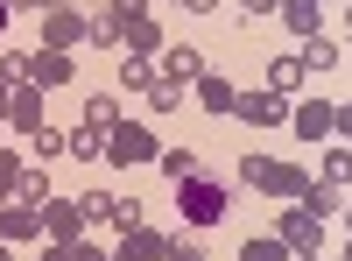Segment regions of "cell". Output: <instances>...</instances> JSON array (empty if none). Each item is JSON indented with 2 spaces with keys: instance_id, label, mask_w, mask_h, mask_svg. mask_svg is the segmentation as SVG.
I'll use <instances>...</instances> for the list:
<instances>
[{
  "instance_id": "7c38bea8",
  "label": "cell",
  "mask_w": 352,
  "mask_h": 261,
  "mask_svg": "<svg viewBox=\"0 0 352 261\" xmlns=\"http://www.w3.org/2000/svg\"><path fill=\"white\" fill-rule=\"evenodd\" d=\"M289 106H296V99H275L268 85H261V92H240V99H232V113H240L247 127H275V121H282Z\"/></svg>"
},
{
  "instance_id": "7dc6e473",
  "label": "cell",
  "mask_w": 352,
  "mask_h": 261,
  "mask_svg": "<svg viewBox=\"0 0 352 261\" xmlns=\"http://www.w3.org/2000/svg\"><path fill=\"white\" fill-rule=\"evenodd\" d=\"M0 261H14V254H8V247H0Z\"/></svg>"
},
{
  "instance_id": "1f68e13d",
  "label": "cell",
  "mask_w": 352,
  "mask_h": 261,
  "mask_svg": "<svg viewBox=\"0 0 352 261\" xmlns=\"http://www.w3.org/2000/svg\"><path fill=\"white\" fill-rule=\"evenodd\" d=\"M85 205V226H106V212H113V191H92V198H78Z\"/></svg>"
},
{
  "instance_id": "7402d4cb",
  "label": "cell",
  "mask_w": 352,
  "mask_h": 261,
  "mask_svg": "<svg viewBox=\"0 0 352 261\" xmlns=\"http://www.w3.org/2000/svg\"><path fill=\"white\" fill-rule=\"evenodd\" d=\"M120 121H127V113H120V99H113V92H92V99H85V127L106 134V127H120Z\"/></svg>"
},
{
  "instance_id": "c3c4849f",
  "label": "cell",
  "mask_w": 352,
  "mask_h": 261,
  "mask_svg": "<svg viewBox=\"0 0 352 261\" xmlns=\"http://www.w3.org/2000/svg\"><path fill=\"white\" fill-rule=\"evenodd\" d=\"M345 21H352V0H345Z\"/></svg>"
},
{
  "instance_id": "8d00e7d4",
  "label": "cell",
  "mask_w": 352,
  "mask_h": 261,
  "mask_svg": "<svg viewBox=\"0 0 352 261\" xmlns=\"http://www.w3.org/2000/svg\"><path fill=\"white\" fill-rule=\"evenodd\" d=\"M71 254L78 261H106V247H92V240H71Z\"/></svg>"
},
{
  "instance_id": "277c9868",
  "label": "cell",
  "mask_w": 352,
  "mask_h": 261,
  "mask_svg": "<svg viewBox=\"0 0 352 261\" xmlns=\"http://www.w3.org/2000/svg\"><path fill=\"white\" fill-rule=\"evenodd\" d=\"M289 127H296V141H331L338 134V99H296Z\"/></svg>"
},
{
  "instance_id": "d590c367",
  "label": "cell",
  "mask_w": 352,
  "mask_h": 261,
  "mask_svg": "<svg viewBox=\"0 0 352 261\" xmlns=\"http://www.w3.org/2000/svg\"><path fill=\"white\" fill-rule=\"evenodd\" d=\"M36 261H78V254H71L64 240H43V254H36Z\"/></svg>"
},
{
  "instance_id": "f546056e",
  "label": "cell",
  "mask_w": 352,
  "mask_h": 261,
  "mask_svg": "<svg viewBox=\"0 0 352 261\" xmlns=\"http://www.w3.org/2000/svg\"><path fill=\"white\" fill-rule=\"evenodd\" d=\"M21 169H28V163H21L14 149H0V205H14V184H21Z\"/></svg>"
},
{
  "instance_id": "44dd1931",
  "label": "cell",
  "mask_w": 352,
  "mask_h": 261,
  "mask_svg": "<svg viewBox=\"0 0 352 261\" xmlns=\"http://www.w3.org/2000/svg\"><path fill=\"white\" fill-rule=\"evenodd\" d=\"M317 177L338 184V191H352V149H345V141H324V163H317Z\"/></svg>"
},
{
  "instance_id": "60d3db41",
  "label": "cell",
  "mask_w": 352,
  "mask_h": 261,
  "mask_svg": "<svg viewBox=\"0 0 352 261\" xmlns=\"http://www.w3.org/2000/svg\"><path fill=\"white\" fill-rule=\"evenodd\" d=\"M8 8H14V14H43V0H8Z\"/></svg>"
},
{
  "instance_id": "7bdbcfd3",
  "label": "cell",
  "mask_w": 352,
  "mask_h": 261,
  "mask_svg": "<svg viewBox=\"0 0 352 261\" xmlns=\"http://www.w3.org/2000/svg\"><path fill=\"white\" fill-rule=\"evenodd\" d=\"M338 219H345V240H352V198H345V212H338Z\"/></svg>"
},
{
  "instance_id": "5bb4252c",
  "label": "cell",
  "mask_w": 352,
  "mask_h": 261,
  "mask_svg": "<svg viewBox=\"0 0 352 261\" xmlns=\"http://www.w3.org/2000/svg\"><path fill=\"white\" fill-rule=\"evenodd\" d=\"M240 184L282 205V163H275V156H240Z\"/></svg>"
},
{
  "instance_id": "e575fe53",
  "label": "cell",
  "mask_w": 352,
  "mask_h": 261,
  "mask_svg": "<svg viewBox=\"0 0 352 261\" xmlns=\"http://www.w3.org/2000/svg\"><path fill=\"white\" fill-rule=\"evenodd\" d=\"M106 14H113V21H120V28H127V21H141V14H148V0H113V8H106Z\"/></svg>"
},
{
  "instance_id": "ab89813d",
  "label": "cell",
  "mask_w": 352,
  "mask_h": 261,
  "mask_svg": "<svg viewBox=\"0 0 352 261\" xmlns=\"http://www.w3.org/2000/svg\"><path fill=\"white\" fill-rule=\"evenodd\" d=\"M176 8H190V14H219V0H176Z\"/></svg>"
},
{
  "instance_id": "7a4b0ae2",
  "label": "cell",
  "mask_w": 352,
  "mask_h": 261,
  "mask_svg": "<svg viewBox=\"0 0 352 261\" xmlns=\"http://www.w3.org/2000/svg\"><path fill=\"white\" fill-rule=\"evenodd\" d=\"M162 156V141L148 121H120V127H106V163L113 169H141V163H155Z\"/></svg>"
},
{
  "instance_id": "8992f818",
  "label": "cell",
  "mask_w": 352,
  "mask_h": 261,
  "mask_svg": "<svg viewBox=\"0 0 352 261\" xmlns=\"http://www.w3.org/2000/svg\"><path fill=\"white\" fill-rule=\"evenodd\" d=\"M43 212V240H85V205H78V198H50V205H36Z\"/></svg>"
},
{
  "instance_id": "d6986e66",
  "label": "cell",
  "mask_w": 352,
  "mask_h": 261,
  "mask_svg": "<svg viewBox=\"0 0 352 261\" xmlns=\"http://www.w3.org/2000/svg\"><path fill=\"white\" fill-rule=\"evenodd\" d=\"M296 205H303V212H317V219H338V212H345V191H338V184H324V177H310V191L296 198Z\"/></svg>"
},
{
  "instance_id": "4dcf8cb0",
  "label": "cell",
  "mask_w": 352,
  "mask_h": 261,
  "mask_svg": "<svg viewBox=\"0 0 352 261\" xmlns=\"http://www.w3.org/2000/svg\"><path fill=\"white\" fill-rule=\"evenodd\" d=\"M184 99H190V92H184V85H169V78H155V85H148V106H155V113H176Z\"/></svg>"
},
{
  "instance_id": "f907efd6",
  "label": "cell",
  "mask_w": 352,
  "mask_h": 261,
  "mask_svg": "<svg viewBox=\"0 0 352 261\" xmlns=\"http://www.w3.org/2000/svg\"><path fill=\"white\" fill-rule=\"evenodd\" d=\"M345 149H352V141H345Z\"/></svg>"
},
{
  "instance_id": "d4e9b609",
  "label": "cell",
  "mask_w": 352,
  "mask_h": 261,
  "mask_svg": "<svg viewBox=\"0 0 352 261\" xmlns=\"http://www.w3.org/2000/svg\"><path fill=\"white\" fill-rule=\"evenodd\" d=\"M155 169H162L169 184H184V177H197V156H190V149H162V156H155Z\"/></svg>"
},
{
  "instance_id": "74e56055",
  "label": "cell",
  "mask_w": 352,
  "mask_h": 261,
  "mask_svg": "<svg viewBox=\"0 0 352 261\" xmlns=\"http://www.w3.org/2000/svg\"><path fill=\"white\" fill-rule=\"evenodd\" d=\"M331 141H352V99L338 106V134H331Z\"/></svg>"
},
{
  "instance_id": "bcb514c9",
  "label": "cell",
  "mask_w": 352,
  "mask_h": 261,
  "mask_svg": "<svg viewBox=\"0 0 352 261\" xmlns=\"http://www.w3.org/2000/svg\"><path fill=\"white\" fill-rule=\"evenodd\" d=\"M296 261H324V254H296Z\"/></svg>"
},
{
  "instance_id": "4fadbf2b",
  "label": "cell",
  "mask_w": 352,
  "mask_h": 261,
  "mask_svg": "<svg viewBox=\"0 0 352 261\" xmlns=\"http://www.w3.org/2000/svg\"><path fill=\"white\" fill-rule=\"evenodd\" d=\"M261 85H268L275 99H303V85H310V78H303V64H296V56L282 50V56H268V71H261Z\"/></svg>"
},
{
  "instance_id": "2e32d148",
  "label": "cell",
  "mask_w": 352,
  "mask_h": 261,
  "mask_svg": "<svg viewBox=\"0 0 352 261\" xmlns=\"http://www.w3.org/2000/svg\"><path fill=\"white\" fill-rule=\"evenodd\" d=\"M120 43H127V56H148V64H155V56L169 50L162 21H148V14H141V21H127V28H120Z\"/></svg>"
},
{
  "instance_id": "836d02e7",
  "label": "cell",
  "mask_w": 352,
  "mask_h": 261,
  "mask_svg": "<svg viewBox=\"0 0 352 261\" xmlns=\"http://www.w3.org/2000/svg\"><path fill=\"white\" fill-rule=\"evenodd\" d=\"M36 156H43V163L64 156V127H43V134H36Z\"/></svg>"
},
{
  "instance_id": "9c48e42d",
  "label": "cell",
  "mask_w": 352,
  "mask_h": 261,
  "mask_svg": "<svg viewBox=\"0 0 352 261\" xmlns=\"http://www.w3.org/2000/svg\"><path fill=\"white\" fill-rule=\"evenodd\" d=\"M78 71H71V50H36L28 56V85H36V92H64Z\"/></svg>"
},
{
  "instance_id": "f35d334b",
  "label": "cell",
  "mask_w": 352,
  "mask_h": 261,
  "mask_svg": "<svg viewBox=\"0 0 352 261\" xmlns=\"http://www.w3.org/2000/svg\"><path fill=\"white\" fill-rule=\"evenodd\" d=\"M282 0H240V14H275Z\"/></svg>"
},
{
  "instance_id": "ba28073f",
  "label": "cell",
  "mask_w": 352,
  "mask_h": 261,
  "mask_svg": "<svg viewBox=\"0 0 352 261\" xmlns=\"http://www.w3.org/2000/svg\"><path fill=\"white\" fill-rule=\"evenodd\" d=\"M155 78H169V85H184V92H190V85L204 78V50H190V43H169V50L155 56Z\"/></svg>"
},
{
  "instance_id": "83f0119b",
  "label": "cell",
  "mask_w": 352,
  "mask_h": 261,
  "mask_svg": "<svg viewBox=\"0 0 352 261\" xmlns=\"http://www.w3.org/2000/svg\"><path fill=\"white\" fill-rule=\"evenodd\" d=\"M106 226H120V233H134V226H148V212H141V198H113Z\"/></svg>"
},
{
  "instance_id": "6da1fadb",
  "label": "cell",
  "mask_w": 352,
  "mask_h": 261,
  "mask_svg": "<svg viewBox=\"0 0 352 261\" xmlns=\"http://www.w3.org/2000/svg\"><path fill=\"white\" fill-rule=\"evenodd\" d=\"M176 205H184V226L212 233V226L226 219V205H232V191H226V184H212V177H184V184H176Z\"/></svg>"
},
{
  "instance_id": "681fc988",
  "label": "cell",
  "mask_w": 352,
  "mask_h": 261,
  "mask_svg": "<svg viewBox=\"0 0 352 261\" xmlns=\"http://www.w3.org/2000/svg\"><path fill=\"white\" fill-rule=\"evenodd\" d=\"M317 8H324V0H317Z\"/></svg>"
},
{
  "instance_id": "ac0fdd59",
  "label": "cell",
  "mask_w": 352,
  "mask_h": 261,
  "mask_svg": "<svg viewBox=\"0 0 352 261\" xmlns=\"http://www.w3.org/2000/svg\"><path fill=\"white\" fill-rule=\"evenodd\" d=\"M282 28H289V36H296V43H310V36H324V21H317V0H282Z\"/></svg>"
},
{
  "instance_id": "ffe728a7",
  "label": "cell",
  "mask_w": 352,
  "mask_h": 261,
  "mask_svg": "<svg viewBox=\"0 0 352 261\" xmlns=\"http://www.w3.org/2000/svg\"><path fill=\"white\" fill-rule=\"evenodd\" d=\"M64 156H71V163H106V134H99V127H85V121H78V127L64 134Z\"/></svg>"
},
{
  "instance_id": "4316f807",
  "label": "cell",
  "mask_w": 352,
  "mask_h": 261,
  "mask_svg": "<svg viewBox=\"0 0 352 261\" xmlns=\"http://www.w3.org/2000/svg\"><path fill=\"white\" fill-rule=\"evenodd\" d=\"M240 261H296V254H289V247H282L275 233H254V240L240 247Z\"/></svg>"
},
{
  "instance_id": "f1b7e54d",
  "label": "cell",
  "mask_w": 352,
  "mask_h": 261,
  "mask_svg": "<svg viewBox=\"0 0 352 261\" xmlns=\"http://www.w3.org/2000/svg\"><path fill=\"white\" fill-rule=\"evenodd\" d=\"M310 177H317V169H303V163H282V205H296V198L310 191Z\"/></svg>"
},
{
  "instance_id": "ee69618b",
  "label": "cell",
  "mask_w": 352,
  "mask_h": 261,
  "mask_svg": "<svg viewBox=\"0 0 352 261\" xmlns=\"http://www.w3.org/2000/svg\"><path fill=\"white\" fill-rule=\"evenodd\" d=\"M8 14H14V8H8V0H0V36H8Z\"/></svg>"
},
{
  "instance_id": "e0dca14e",
  "label": "cell",
  "mask_w": 352,
  "mask_h": 261,
  "mask_svg": "<svg viewBox=\"0 0 352 261\" xmlns=\"http://www.w3.org/2000/svg\"><path fill=\"white\" fill-rule=\"evenodd\" d=\"M190 99H197L204 113H232V99H240V92H232V78H226V71H204V78L190 85Z\"/></svg>"
},
{
  "instance_id": "f6af8a7d",
  "label": "cell",
  "mask_w": 352,
  "mask_h": 261,
  "mask_svg": "<svg viewBox=\"0 0 352 261\" xmlns=\"http://www.w3.org/2000/svg\"><path fill=\"white\" fill-rule=\"evenodd\" d=\"M338 261H352V240H345V247H338Z\"/></svg>"
},
{
  "instance_id": "d6a6232c",
  "label": "cell",
  "mask_w": 352,
  "mask_h": 261,
  "mask_svg": "<svg viewBox=\"0 0 352 261\" xmlns=\"http://www.w3.org/2000/svg\"><path fill=\"white\" fill-rule=\"evenodd\" d=\"M85 43H99V50H113V43H120V21H113V14H92V36H85Z\"/></svg>"
},
{
  "instance_id": "52a82bcc",
  "label": "cell",
  "mask_w": 352,
  "mask_h": 261,
  "mask_svg": "<svg viewBox=\"0 0 352 261\" xmlns=\"http://www.w3.org/2000/svg\"><path fill=\"white\" fill-rule=\"evenodd\" d=\"M106 261H169V233L162 226H134V233H120V247H106Z\"/></svg>"
},
{
  "instance_id": "cb8c5ba5",
  "label": "cell",
  "mask_w": 352,
  "mask_h": 261,
  "mask_svg": "<svg viewBox=\"0 0 352 261\" xmlns=\"http://www.w3.org/2000/svg\"><path fill=\"white\" fill-rule=\"evenodd\" d=\"M113 85H120V92H148L155 64H148V56H120V78H113Z\"/></svg>"
},
{
  "instance_id": "8fae6325",
  "label": "cell",
  "mask_w": 352,
  "mask_h": 261,
  "mask_svg": "<svg viewBox=\"0 0 352 261\" xmlns=\"http://www.w3.org/2000/svg\"><path fill=\"white\" fill-rule=\"evenodd\" d=\"M0 240H8V247L43 240V212H36V205H21V198H14V205H0Z\"/></svg>"
},
{
  "instance_id": "30bf717a",
  "label": "cell",
  "mask_w": 352,
  "mask_h": 261,
  "mask_svg": "<svg viewBox=\"0 0 352 261\" xmlns=\"http://www.w3.org/2000/svg\"><path fill=\"white\" fill-rule=\"evenodd\" d=\"M8 127H14V134H43V127H50L36 85H14V92H8Z\"/></svg>"
},
{
  "instance_id": "484cf974",
  "label": "cell",
  "mask_w": 352,
  "mask_h": 261,
  "mask_svg": "<svg viewBox=\"0 0 352 261\" xmlns=\"http://www.w3.org/2000/svg\"><path fill=\"white\" fill-rule=\"evenodd\" d=\"M169 261H204V233L197 226H176L169 233Z\"/></svg>"
},
{
  "instance_id": "603a6c76",
  "label": "cell",
  "mask_w": 352,
  "mask_h": 261,
  "mask_svg": "<svg viewBox=\"0 0 352 261\" xmlns=\"http://www.w3.org/2000/svg\"><path fill=\"white\" fill-rule=\"evenodd\" d=\"M14 198H21V205H50V198H56V184H50V169L36 163V169H21V184H14Z\"/></svg>"
},
{
  "instance_id": "5b68a950",
  "label": "cell",
  "mask_w": 352,
  "mask_h": 261,
  "mask_svg": "<svg viewBox=\"0 0 352 261\" xmlns=\"http://www.w3.org/2000/svg\"><path fill=\"white\" fill-rule=\"evenodd\" d=\"M85 36H92V14H78V8H50L43 14V50H78Z\"/></svg>"
},
{
  "instance_id": "9a60e30c",
  "label": "cell",
  "mask_w": 352,
  "mask_h": 261,
  "mask_svg": "<svg viewBox=\"0 0 352 261\" xmlns=\"http://www.w3.org/2000/svg\"><path fill=\"white\" fill-rule=\"evenodd\" d=\"M338 56H345L338 36H310V43L296 50V64H303V78H331V71H338Z\"/></svg>"
},
{
  "instance_id": "b9f144b4",
  "label": "cell",
  "mask_w": 352,
  "mask_h": 261,
  "mask_svg": "<svg viewBox=\"0 0 352 261\" xmlns=\"http://www.w3.org/2000/svg\"><path fill=\"white\" fill-rule=\"evenodd\" d=\"M8 92H14V85H0V127H8Z\"/></svg>"
},
{
  "instance_id": "3957f363",
  "label": "cell",
  "mask_w": 352,
  "mask_h": 261,
  "mask_svg": "<svg viewBox=\"0 0 352 261\" xmlns=\"http://www.w3.org/2000/svg\"><path fill=\"white\" fill-rule=\"evenodd\" d=\"M275 240L289 254H324V219L303 212V205H275Z\"/></svg>"
}]
</instances>
